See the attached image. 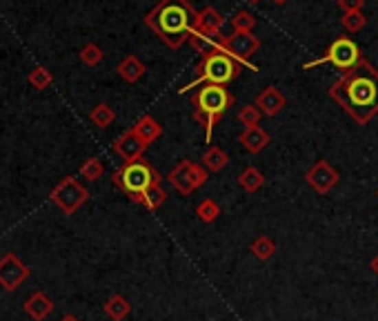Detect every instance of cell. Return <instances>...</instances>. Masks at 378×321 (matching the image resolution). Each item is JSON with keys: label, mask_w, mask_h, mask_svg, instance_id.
Listing matches in <instances>:
<instances>
[{"label": "cell", "mask_w": 378, "mask_h": 321, "mask_svg": "<svg viewBox=\"0 0 378 321\" xmlns=\"http://www.w3.org/2000/svg\"><path fill=\"white\" fill-rule=\"evenodd\" d=\"M329 99L358 125H367L378 114V70L363 59L329 87Z\"/></svg>", "instance_id": "6da1fadb"}, {"label": "cell", "mask_w": 378, "mask_h": 321, "mask_svg": "<svg viewBox=\"0 0 378 321\" xmlns=\"http://www.w3.org/2000/svg\"><path fill=\"white\" fill-rule=\"evenodd\" d=\"M198 12L189 0H160L145 16V25L169 50H181L196 30Z\"/></svg>", "instance_id": "7a4b0ae2"}, {"label": "cell", "mask_w": 378, "mask_h": 321, "mask_svg": "<svg viewBox=\"0 0 378 321\" xmlns=\"http://www.w3.org/2000/svg\"><path fill=\"white\" fill-rule=\"evenodd\" d=\"M194 118L198 121V125L205 127V138L212 141L214 125L221 121V116L227 110L234 105V94L223 87V85H203L201 90L194 94L192 99Z\"/></svg>", "instance_id": "3957f363"}, {"label": "cell", "mask_w": 378, "mask_h": 321, "mask_svg": "<svg viewBox=\"0 0 378 321\" xmlns=\"http://www.w3.org/2000/svg\"><path fill=\"white\" fill-rule=\"evenodd\" d=\"M241 70H243V65L238 61H234L230 54H225L223 50H214L207 56H203V61L196 70L198 76L192 83H187L185 87L181 90V94L187 92V90H194L196 85H201V83L223 85L225 87L227 83H232L234 79L241 76Z\"/></svg>", "instance_id": "277c9868"}, {"label": "cell", "mask_w": 378, "mask_h": 321, "mask_svg": "<svg viewBox=\"0 0 378 321\" xmlns=\"http://www.w3.org/2000/svg\"><path fill=\"white\" fill-rule=\"evenodd\" d=\"M111 181H113V185H118L131 201H134L136 196L145 194L151 185L163 183V176H160L147 160L138 158V160H131V163H125L120 169H116V172L111 174Z\"/></svg>", "instance_id": "5b68a950"}, {"label": "cell", "mask_w": 378, "mask_h": 321, "mask_svg": "<svg viewBox=\"0 0 378 321\" xmlns=\"http://www.w3.org/2000/svg\"><path fill=\"white\" fill-rule=\"evenodd\" d=\"M361 61H363L361 47H358L352 39H347V36H338V39L327 47V52L320 56V59L305 63L302 65V70H311V68H316V65L329 63V65H334L336 70L349 72L352 68H356Z\"/></svg>", "instance_id": "8992f818"}, {"label": "cell", "mask_w": 378, "mask_h": 321, "mask_svg": "<svg viewBox=\"0 0 378 321\" xmlns=\"http://www.w3.org/2000/svg\"><path fill=\"white\" fill-rule=\"evenodd\" d=\"M207 178H210V172H207L203 165H196L194 160H181V163L167 174L169 185L183 196H189L192 192H196L198 187H203L207 183Z\"/></svg>", "instance_id": "52a82bcc"}, {"label": "cell", "mask_w": 378, "mask_h": 321, "mask_svg": "<svg viewBox=\"0 0 378 321\" xmlns=\"http://www.w3.org/2000/svg\"><path fill=\"white\" fill-rule=\"evenodd\" d=\"M49 199L56 207H60L65 214H74L85 201L89 199V192L85 190L74 176H65L63 181L52 190Z\"/></svg>", "instance_id": "ba28073f"}, {"label": "cell", "mask_w": 378, "mask_h": 321, "mask_svg": "<svg viewBox=\"0 0 378 321\" xmlns=\"http://www.w3.org/2000/svg\"><path fill=\"white\" fill-rule=\"evenodd\" d=\"M221 50L241 65H252V56L260 50V39L252 32H234L232 36L223 39Z\"/></svg>", "instance_id": "9c48e42d"}, {"label": "cell", "mask_w": 378, "mask_h": 321, "mask_svg": "<svg viewBox=\"0 0 378 321\" xmlns=\"http://www.w3.org/2000/svg\"><path fill=\"white\" fill-rule=\"evenodd\" d=\"M30 279V268L21 261V257L14 252H7L3 259H0V286L7 292H14L23 286V283Z\"/></svg>", "instance_id": "30bf717a"}, {"label": "cell", "mask_w": 378, "mask_h": 321, "mask_svg": "<svg viewBox=\"0 0 378 321\" xmlns=\"http://www.w3.org/2000/svg\"><path fill=\"white\" fill-rule=\"evenodd\" d=\"M338 172L327 163V160H316L307 172H305V181L309 187L318 194H329L338 183Z\"/></svg>", "instance_id": "8fae6325"}, {"label": "cell", "mask_w": 378, "mask_h": 321, "mask_svg": "<svg viewBox=\"0 0 378 321\" xmlns=\"http://www.w3.org/2000/svg\"><path fill=\"white\" fill-rule=\"evenodd\" d=\"M145 149H147V143H143V141H140L131 130L125 132V134H122L120 138H116V143H113V152L125 160V163L143 158Z\"/></svg>", "instance_id": "7c38bea8"}, {"label": "cell", "mask_w": 378, "mask_h": 321, "mask_svg": "<svg viewBox=\"0 0 378 321\" xmlns=\"http://www.w3.org/2000/svg\"><path fill=\"white\" fill-rule=\"evenodd\" d=\"M254 105H256L260 110V114L265 116H276L282 112V107L287 105V99L282 96L278 87H274V85H269V87H265L256 101H254Z\"/></svg>", "instance_id": "4fadbf2b"}, {"label": "cell", "mask_w": 378, "mask_h": 321, "mask_svg": "<svg viewBox=\"0 0 378 321\" xmlns=\"http://www.w3.org/2000/svg\"><path fill=\"white\" fill-rule=\"evenodd\" d=\"M223 25H225V18L216 7H205L196 18V30L201 34L212 36V39H221Z\"/></svg>", "instance_id": "5bb4252c"}, {"label": "cell", "mask_w": 378, "mask_h": 321, "mask_svg": "<svg viewBox=\"0 0 378 321\" xmlns=\"http://www.w3.org/2000/svg\"><path fill=\"white\" fill-rule=\"evenodd\" d=\"M25 313H27V317L30 319H34V321H45L47 317H49L52 313H54V301L45 295V292H34V295L25 301Z\"/></svg>", "instance_id": "9a60e30c"}, {"label": "cell", "mask_w": 378, "mask_h": 321, "mask_svg": "<svg viewBox=\"0 0 378 321\" xmlns=\"http://www.w3.org/2000/svg\"><path fill=\"white\" fill-rule=\"evenodd\" d=\"M238 141H241V145L247 149V152H252V154H260L265 147L269 145V134L265 132L260 125H252V127H245L243 132H241V136H238Z\"/></svg>", "instance_id": "2e32d148"}, {"label": "cell", "mask_w": 378, "mask_h": 321, "mask_svg": "<svg viewBox=\"0 0 378 321\" xmlns=\"http://www.w3.org/2000/svg\"><path fill=\"white\" fill-rule=\"evenodd\" d=\"M131 132L143 141V143H154L156 138H160V134H163V125L154 118V116H149V114H145V116H140L138 121H136V125L131 127Z\"/></svg>", "instance_id": "e0dca14e"}, {"label": "cell", "mask_w": 378, "mask_h": 321, "mask_svg": "<svg viewBox=\"0 0 378 321\" xmlns=\"http://www.w3.org/2000/svg\"><path fill=\"white\" fill-rule=\"evenodd\" d=\"M145 65L140 63V59H136V56H125L120 63H118V76L125 81V83H129V85H134V83H138L140 79L145 76Z\"/></svg>", "instance_id": "ac0fdd59"}, {"label": "cell", "mask_w": 378, "mask_h": 321, "mask_svg": "<svg viewBox=\"0 0 378 321\" xmlns=\"http://www.w3.org/2000/svg\"><path fill=\"white\" fill-rule=\"evenodd\" d=\"M227 163H230V156H227V152L223 147H216V145H210L205 149L203 154V167L207 169V172H223V169L227 167Z\"/></svg>", "instance_id": "d6986e66"}, {"label": "cell", "mask_w": 378, "mask_h": 321, "mask_svg": "<svg viewBox=\"0 0 378 321\" xmlns=\"http://www.w3.org/2000/svg\"><path fill=\"white\" fill-rule=\"evenodd\" d=\"M167 199H169L167 190H165L163 185L158 183V185H151L145 194L136 196L134 203H140L143 207H147V210H158L160 205H165V203H167Z\"/></svg>", "instance_id": "ffe728a7"}, {"label": "cell", "mask_w": 378, "mask_h": 321, "mask_svg": "<svg viewBox=\"0 0 378 321\" xmlns=\"http://www.w3.org/2000/svg\"><path fill=\"white\" fill-rule=\"evenodd\" d=\"M223 39H225V36H221V39H212V36L201 34L198 30H194V32H192V36H189V41H187V43L192 45V50H194V52L207 56V54L214 52V50H221Z\"/></svg>", "instance_id": "44dd1931"}, {"label": "cell", "mask_w": 378, "mask_h": 321, "mask_svg": "<svg viewBox=\"0 0 378 321\" xmlns=\"http://www.w3.org/2000/svg\"><path fill=\"white\" fill-rule=\"evenodd\" d=\"M131 313V304L122 297V295H111L107 301H105V315L111 319V321H122L127 319Z\"/></svg>", "instance_id": "7402d4cb"}, {"label": "cell", "mask_w": 378, "mask_h": 321, "mask_svg": "<svg viewBox=\"0 0 378 321\" xmlns=\"http://www.w3.org/2000/svg\"><path fill=\"white\" fill-rule=\"evenodd\" d=\"M238 185L243 187L245 192L254 194V192H258L260 187L265 185V176H263V172L258 167L249 165V167H245L243 172L238 174Z\"/></svg>", "instance_id": "603a6c76"}, {"label": "cell", "mask_w": 378, "mask_h": 321, "mask_svg": "<svg viewBox=\"0 0 378 321\" xmlns=\"http://www.w3.org/2000/svg\"><path fill=\"white\" fill-rule=\"evenodd\" d=\"M252 254L256 257L258 261H269L274 254H276V243H274V239L269 237H258L256 241L252 243Z\"/></svg>", "instance_id": "cb8c5ba5"}, {"label": "cell", "mask_w": 378, "mask_h": 321, "mask_svg": "<svg viewBox=\"0 0 378 321\" xmlns=\"http://www.w3.org/2000/svg\"><path fill=\"white\" fill-rule=\"evenodd\" d=\"M89 118L96 127H109L113 118H116V112H113L107 103H98V105L89 112Z\"/></svg>", "instance_id": "d4e9b609"}, {"label": "cell", "mask_w": 378, "mask_h": 321, "mask_svg": "<svg viewBox=\"0 0 378 321\" xmlns=\"http://www.w3.org/2000/svg\"><path fill=\"white\" fill-rule=\"evenodd\" d=\"M196 214L203 223H214L221 216V205L216 203L214 199H203L201 203L196 205Z\"/></svg>", "instance_id": "484cf974"}, {"label": "cell", "mask_w": 378, "mask_h": 321, "mask_svg": "<svg viewBox=\"0 0 378 321\" xmlns=\"http://www.w3.org/2000/svg\"><path fill=\"white\" fill-rule=\"evenodd\" d=\"M340 25H343L345 32L356 34V32H361L363 27L367 25V18H365L363 12H349V14H343V16H340Z\"/></svg>", "instance_id": "4316f807"}, {"label": "cell", "mask_w": 378, "mask_h": 321, "mask_svg": "<svg viewBox=\"0 0 378 321\" xmlns=\"http://www.w3.org/2000/svg\"><path fill=\"white\" fill-rule=\"evenodd\" d=\"M102 59H105V54H102V50H100L96 43L85 45L82 50H80V61L87 65V68H96V65L102 63Z\"/></svg>", "instance_id": "83f0119b"}, {"label": "cell", "mask_w": 378, "mask_h": 321, "mask_svg": "<svg viewBox=\"0 0 378 321\" xmlns=\"http://www.w3.org/2000/svg\"><path fill=\"white\" fill-rule=\"evenodd\" d=\"M102 172H105V167H102V163L96 156L87 158L80 165V174H82V178H87V181H98V178L102 176Z\"/></svg>", "instance_id": "f1b7e54d"}, {"label": "cell", "mask_w": 378, "mask_h": 321, "mask_svg": "<svg viewBox=\"0 0 378 321\" xmlns=\"http://www.w3.org/2000/svg\"><path fill=\"white\" fill-rule=\"evenodd\" d=\"M232 27H234V32H254V27H256V18H254L249 12H245V9H241V12L234 14Z\"/></svg>", "instance_id": "f546056e"}, {"label": "cell", "mask_w": 378, "mask_h": 321, "mask_svg": "<svg viewBox=\"0 0 378 321\" xmlns=\"http://www.w3.org/2000/svg\"><path fill=\"white\" fill-rule=\"evenodd\" d=\"M52 74H49V70L47 68H41V65H38V68H34L32 72H30V85L34 90H47L52 85Z\"/></svg>", "instance_id": "4dcf8cb0"}, {"label": "cell", "mask_w": 378, "mask_h": 321, "mask_svg": "<svg viewBox=\"0 0 378 321\" xmlns=\"http://www.w3.org/2000/svg\"><path fill=\"white\" fill-rule=\"evenodd\" d=\"M260 110L256 105H245L241 112H238V121H241V125L245 127H252V125H258L260 123Z\"/></svg>", "instance_id": "1f68e13d"}, {"label": "cell", "mask_w": 378, "mask_h": 321, "mask_svg": "<svg viewBox=\"0 0 378 321\" xmlns=\"http://www.w3.org/2000/svg\"><path fill=\"white\" fill-rule=\"evenodd\" d=\"M338 9L343 14H349V12H363L365 7V0H336Z\"/></svg>", "instance_id": "d6a6232c"}, {"label": "cell", "mask_w": 378, "mask_h": 321, "mask_svg": "<svg viewBox=\"0 0 378 321\" xmlns=\"http://www.w3.org/2000/svg\"><path fill=\"white\" fill-rule=\"evenodd\" d=\"M60 321H80V319L76 317V315H65V317H63Z\"/></svg>", "instance_id": "836d02e7"}, {"label": "cell", "mask_w": 378, "mask_h": 321, "mask_svg": "<svg viewBox=\"0 0 378 321\" xmlns=\"http://www.w3.org/2000/svg\"><path fill=\"white\" fill-rule=\"evenodd\" d=\"M372 270H374L376 275H378V254H376V257L372 259Z\"/></svg>", "instance_id": "e575fe53"}, {"label": "cell", "mask_w": 378, "mask_h": 321, "mask_svg": "<svg viewBox=\"0 0 378 321\" xmlns=\"http://www.w3.org/2000/svg\"><path fill=\"white\" fill-rule=\"evenodd\" d=\"M271 3H276V5H285L287 0H271Z\"/></svg>", "instance_id": "d590c367"}, {"label": "cell", "mask_w": 378, "mask_h": 321, "mask_svg": "<svg viewBox=\"0 0 378 321\" xmlns=\"http://www.w3.org/2000/svg\"><path fill=\"white\" fill-rule=\"evenodd\" d=\"M249 3H260V0H249Z\"/></svg>", "instance_id": "8d00e7d4"}, {"label": "cell", "mask_w": 378, "mask_h": 321, "mask_svg": "<svg viewBox=\"0 0 378 321\" xmlns=\"http://www.w3.org/2000/svg\"><path fill=\"white\" fill-rule=\"evenodd\" d=\"M376 196H378V190H376Z\"/></svg>", "instance_id": "74e56055"}]
</instances>
